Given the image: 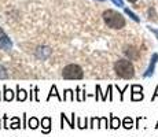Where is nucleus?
<instances>
[{"instance_id":"f257e3e1","label":"nucleus","mask_w":158,"mask_h":137,"mask_svg":"<svg viewBox=\"0 0 158 137\" xmlns=\"http://www.w3.org/2000/svg\"><path fill=\"white\" fill-rule=\"evenodd\" d=\"M114 71L120 78L124 80H131L135 75V67L132 62L128 59H118L114 63Z\"/></svg>"},{"instance_id":"f03ea898","label":"nucleus","mask_w":158,"mask_h":137,"mask_svg":"<svg viewBox=\"0 0 158 137\" xmlns=\"http://www.w3.org/2000/svg\"><path fill=\"white\" fill-rule=\"evenodd\" d=\"M102 18H103V21H105V23L110 27V29L118 30L125 26V19H124V17L114 10H106L105 13L102 14Z\"/></svg>"},{"instance_id":"7ed1b4c3","label":"nucleus","mask_w":158,"mask_h":137,"mask_svg":"<svg viewBox=\"0 0 158 137\" xmlns=\"http://www.w3.org/2000/svg\"><path fill=\"white\" fill-rule=\"evenodd\" d=\"M62 77L65 80H81L84 77V71L76 63H70V65L65 66L62 70Z\"/></svg>"},{"instance_id":"20e7f679","label":"nucleus","mask_w":158,"mask_h":137,"mask_svg":"<svg viewBox=\"0 0 158 137\" xmlns=\"http://www.w3.org/2000/svg\"><path fill=\"white\" fill-rule=\"evenodd\" d=\"M0 50H3V51L13 50V41L10 40V37L6 34L2 27H0Z\"/></svg>"},{"instance_id":"39448f33","label":"nucleus","mask_w":158,"mask_h":137,"mask_svg":"<svg viewBox=\"0 0 158 137\" xmlns=\"http://www.w3.org/2000/svg\"><path fill=\"white\" fill-rule=\"evenodd\" d=\"M157 62H158V54H153V56H151V60H150V65H148V67L147 70L143 73V77L144 78H148V77H151V75L154 74V71H156V65H157Z\"/></svg>"},{"instance_id":"423d86ee","label":"nucleus","mask_w":158,"mask_h":137,"mask_svg":"<svg viewBox=\"0 0 158 137\" xmlns=\"http://www.w3.org/2000/svg\"><path fill=\"white\" fill-rule=\"evenodd\" d=\"M40 122H41V132L44 135H48L51 132V129H52V119L50 117H43Z\"/></svg>"},{"instance_id":"0eeeda50","label":"nucleus","mask_w":158,"mask_h":137,"mask_svg":"<svg viewBox=\"0 0 158 137\" xmlns=\"http://www.w3.org/2000/svg\"><path fill=\"white\" fill-rule=\"evenodd\" d=\"M15 99H17V102H25L26 99H29V92L26 89H23V88H19V85H17Z\"/></svg>"},{"instance_id":"6e6552de","label":"nucleus","mask_w":158,"mask_h":137,"mask_svg":"<svg viewBox=\"0 0 158 137\" xmlns=\"http://www.w3.org/2000/svg\"><path fill=\"white\" fill-rule=\"evenodd\" d=\"M14 99H15L14 91L7 88V85H3V100H4V102H13Z\"/></svg>"},{"instance_id":"1a4fd4ad","label":"nucleus","mask_w":158,"mask_h":137,"mask_svg":"<svg viewBox=\"0 0 158 137\" xmlns=\"http://www.w3.org/2000/svg\"><path fill=\"white\" fill-rule=\"evenodd\" d=\"M74 119H76V114L74 112H72V119H69L68 115L65 114V112H60V122H66L69 125V126L72 127V129H74V127H77L74 125Z\"/></svg>"},{"instance_id":"9d476101","label":"nucleus","mask_w":158,"mask_h":137,"mask_svg":"<svg viewBox=\"0 0 158 137\" xmlns=\"http://www.w3.org/2000/svg\"><path fill=\"white\" fill-rule=\"evenodd\" d=\"M94 95H87L85 89H81V87H77L76 88V100L77 102H84L87 97H91Z\"/></svg>"},{"instance_id":"9b49d317","label":"nucleus","mask_w":158,"mask_h":137,"mask_svg":"<svg viewBox=\"0 0 158 137\" xmlns=\"http://www.w3.org/2000/svg\"><path fill=\"white\" fill-rule=\"evenodd\" d=\"M51 55V50L48 47H40L37 51H36V56L40 58V59H47L48 56Z\"/></svg>"},{"instance_id":"f8f14e48","label":"nucleus","mask_w":158,"mask_h":137,"mask_svg":"<svg viewBox=\"0 0 158 137\" xmlns=\"http://www.w3.org/2000/svg\"><path fill=\"white\" fill-rule=\"evenodd\" d=\"M109 119H110V122H109V127H110V129H118V127L123 125V122H121L120 118L115 117V115H113V114H110Z\"/></svg>"},{"instance_id":"ddd939ff","label":"nucleus","mask_w":158,"mask_h":137,"mask_svg":"<svg viewBox=\"0 0 158 137\" xmlns=\"http://www.w3.org/2000/svg\"><path fill=\"white\" fill-rule=\"evenodd\" d=\"M56 97L58 99V102H63V97L59 95V92H58V89H56V85H52V87H51V89H50V93H48V96H47V102H50L51 100V97Z\"/></svg>"},{"instance_id":"4468645a","label":"nucleus","mask_w":158,"mask_h":137,"mask_svg":"<svg viewBox=\"0 0 158 137\" xmlns=\"http://www.w3.org/2000/svg\"><path fill=\"white\" fill-rule=\"evenodd\" d=\"M40 119H39L37 117H30L29 119H28V127L29 129H32V130H36L39 126H40Z\"/></svg>"},{"instance_id":"2eb2a0df","label":"nucleus","mask_w":158,"mask_h":137,"mask_svg":"<svg viewBox=\"0 0 158 137\" xmlns=\"http://www.w3.org/2000/svg\"><path fill=\"white\" fill-rule=\"evenodd\" d=\"M76 121H77V123H76V126L78 127V129H87V127H89V125H88V118H80V117H77L76 118Z\"/></svg>"},{"instance_id":"dca6fc26","label":"nucleus","mask_w":158,"mask_h":137,"mask_svg":"<svg viewBox=\"0 0 158 137\" xmlns=\"http://www.w3.org/2000/svg\"><path fill=\"white\" fill-rule=\"evenodd\" d=\"M63 102H74V91L65 89V92H63Z\"/></svg>"},{"instance_id":"f3484780","label":"nucleus","mask_w":158,"mask_h":137,"mask_svg":"<svg viewBox=\"0 0 158 137\" xmlns=\"http://www.w3.org/2000/svg\"><path fill=\"white\" fill-rule=\"evenodd\" d=\"M10 129H22V122H21V119L18 117H13L11 118V125H10Z\"/></svg>"},{"instance_id":"a211bd4d","label":"nucleus","mask_w":158,"mask_h":137,"mask_svg":"<svg viewBox=\"0 0 158 137\" xmlns=\"http://www.w3.org/2000/svg\"><path fill=\"white\" fill-rule=\"evenodd\" d=\"M95 89H96V93H95V95H94V97H95V100H96V102H98V100H99V95H102V96H101V100H102V102H106V100H107V95H106V93H102L101 85H96V87H95Z\"/></svg>"},{"instance_id":"6ab92c4d","label":"nucleus","mask_w":158,"mask_h":137,"mask_svg":"<svg viewBox=\"0 0 158 137\" xmlns=\"http://www.w3.org/2000/svg\"><path fill=\"white\" fill-rule=\"evenodd\" d=\"M123 127H125V129H132L133 127V119L131 117H125L123 119Z\"/></svg>"},{"instance_id":"aec40b11","label":"nucleus","mask_w":158,"mask_h":137,"mask_svg":"<svg viewBox=\"0 0 158 137\" xmlns=\"http://www.w3.org/2000/svg\"><path fill=\"white\" fill-rule=\"evenodd\" d=\"M124 13H125L127 15H128V17L131 18V19H133L135 21V22H140V18L138 17V15H136L135 13H132V11L129 10V8H124Z\"/></svg>"},{"instance_id":"412c9836","label":"nucleus","mask_w":158,"mask_h":137,"mask_svg":"<svg viewBox=\"0 0 158 137\" xmlns=\"http://www.w3.org/2000/svg\"><path fill=\"white\" fill-rule=\"evenodd\" d=\"M143 92H135V93H131V100L132 102H140V100H143Z\"/></svg>"},{"instance_id":"4be33fe9","label":"nucleus","mask_w":158,"mask_h":137,"mask_svg":"<svg viewBox=\"0 0 158 137\" xmlns=\"http://www.w3.org/2000/svg\"><path fill=\"white\" fill-rule=\"evenodd\" d=\"M94 127H99V117H92L89 119V129Z\"/></svg>"},{"instance_id":"5701e85b","label":"nucleus","mask_w":158,"mask_h":137,"mask_svg":"<svg viewBox=\"0 0 158 137\" xmlns=\"http://www.w3.org/2000/svg\"><path fill=\"white\" fill-rule=\"evenodd\" d=\"M99 127H103V129H107L109 127L107 117H99Z\"/></svg>"},{"instance_id":"b1692460","label":"nucleus","mask_w":158,"mask_h":137,"mask_svg":"<svg viewBox=\"0 0 158 137\" xmlns=\"http://www.w3.org/2000/svg\"><path fill=\"white\" fill-rule=\"evenodd\" d=\"M7 78H8V73H7V70L3 67L2 65H0V80H7Z\"/></svg>"},{"instance_id":"393cba45","label":"nucleus","mask_w":158,"mask_h":137,"mask_svg":"<svg viewBox=\"0 0 158 137\" xmlns=\"http://www.w3.org/2000/svg\"><path fill=\"white\" fill-rule=\"evenodd\" d=\"M115 88H117L118 92H120V100H121V102H124V93H125V91L129 88V85H125L123 89H120V88H118V85H115Z\"/></svg>"},{"instance_id":"a878e982","label":"nucleus","mask_w":158,"mask_h":137,"mask_svg":"<svg viewBox=\"0 0 158 137\" xmlns=\"http://www.w3.org/2000/svg\"><path fill=\"white\" fill-rule=\"evenodd\" d=\"M135 92H143V87L142 85H132L131 87V93H135Z\"/></svg>"},{"instance_id":"bb28decb","label":"nucleus","mask_w":158,"mask_h":137,"mask_svg":"<svg viewBox=\"0 0 158 137\" xmlns=\"http://www.w3.org/2000/svg\"><path fill=\"white\" fill-rule=\"evenodd\" d=\"M3 127H4V129H8V115L7 114H4L3 115Z\"/></svg>"},{"instance_id":"cd10ccee","label":"nucleus","mask_w":158,"mask_h":137,"mask_svg":"<svg viewBox=\"0 0 158 137\" xmlns=\"http://www.w3.org/2000/svg\"><path fill=\"white\" fill-rule=\"evenodd\" d=\"M28 127V117H26V114L23 112L22 114V129H26Z\"/></svg>"},{"instance_id":"c85d7f7f","label":"nucleus","mask_w":158,"mask_h":137,"mask_svg":"<svg viewBox=\"0 0 158 137\" xmlns=\"http://www.w3.org/2000/svg\"><path fill=\"white\" fill-rule=\"evenodd\" d=\"M107 91H109V100H113V93H111V91H113V85H107Z\"/></svg>"},{"instance_id":"c756f323","label":"nucleus","mask_w":158,"mask_h":137,"mask_svg":"<svg viewBox=\"0 0 158 137\" xmlns=\"http://www.w3.org/2000/svg\"><path fill=\"white\" fill-rule=\"evenodd\" d=\"M33 91H35V100L36 102H40V99H39V88L35 87L33 88Z\"/></svg>"},{"instance_id":"7c9ffc66","label":"nucleus","mask_w":158,"mask_h":137,"mask_svg":"<svg viewBox=\"0 0 158 137\" xmlns=\"http://www.w3.org/2000/svg\"><path fill=\"white\" fill-rule=\"evenodd\" d=\"M111 2H113L115 6H118V7H124V2H123V0H111Z\"/></svg>"},{"instance_id":"2f4dec72","label":"nucleus","mask_w":158,"mask_h":137,"mask_svg":"<svg viewBox=\"0 0 158 137\" xmlns=\"http://www.w3.org/2000/svg\"><path fill=\"white\" fill-rule=\"evenodd\" d=\"M148 27V30H150V32H153L154 34H156V37L158 38V29H154V27H151V26H147Z\"/></svg>"},{"instance_id":"473e14b6","label":"nucleus","mask_w":158,"mask_h":137,"mask_svg":"<svg viewBox=\"0 0 158 137\" xmlns=\"http://www.w3.org/2000/svg\"><path fill=\"white\" fill-rule=\"evenodd\" d=\"M157 97H158V85H157V88H156V92H154V95L151 96V102H154Z\"/></svg>"},{"instance_id":"72a5a7b5","label":"nucleus","mask_w":158,"mask_h":137,"mask_svg":"<svg viewBox=\"0 0 158 137\" xmlns=\"http://www.w3.org/2000/svg\"><path fill=\"white\" fill-rule=\"evenodd\" d=\"M148 14H150V17H148V18H150V19H156V13H154V11H153V8H151L150 11H148Z\"/></svg>"},{"instance_id":"f704fd0d","label":"nucleus","mask_w":158,"mask_h":137,"mask_svg":"<svg viewBox=\"0 0 158 137\" xmlns=\"http://www.w3.org/2000/svg\"><path fill=\"white\" fill-rule=\"evenodd\" d=\"M128 2H131V3H136L138 0H128Z\"/></svg>"},{"instance_id":"c9c22d12","label":"nucleus","mask_w":158,"mask_h":137,"mask_svg":"<svg viewBox=\"0 0 158 137\" xmlns=\"http://www.w3.org/2000/svg\"><path fill=\"white\" fill-rule=\"evenodd\" d=\"M2 127H3V125H2V121H0V129H2Z\"/></svg>"},{"instance_id":"e433bc0d","label":"nucleus","mask_w":158,"mask_h":137,"mask_svg":"<svg viewBox=\"0 0 158 137\" xmlns=\"http://www.w3.org/2000/svg\"><path fill=\"white\" fill-rule=\"evenodd\" d=\"M3 99V97H2V92H0V100H2Z\"/></svg>"},{"instance_id":"4c0bfd02","label":"nucleus","mask_w":158,"mask_h":137,"mask_svg":"<svg viewBox=\"0 0 158 137\" xmlns=\"http://www.w3.org/2000/svg\"><path fill=\"white\" fill-rule=\"evenodd\" d=\"M157 127H158V122H157V125H156V129H157Z\"/></svg>"},{"instance_id":"58836bf2","label":"nucleus","mask_w":158,"mask_h":137,"mask_svg":"<svg viewBox=\"0 0 158 137\" xmlns=\"http://www.w3.org/2000/svg\"><path fill=\"white\" fill-rule=\"evenodd\" d=\"M98 2H105V0H98Z\"/></svg>"}]
</instances>
